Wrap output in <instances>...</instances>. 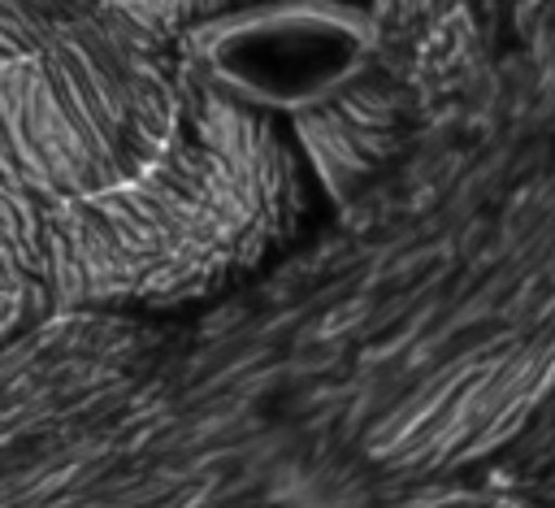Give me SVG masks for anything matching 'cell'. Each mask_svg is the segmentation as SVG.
I'll return each mask as SVG.
<instances>
[{"label": "cell", "instance_id": "1", "mask_svg": "<svg viewBox=\"0 0 555 508\" xmlns=\"http://www.w3.org/2000/svg\"><path fill=\"white\" fill-rule=\"evenodd\" d=\"M377 52V17L343 0L243 4L191 30V61L221 96L282 117L325 109L351 91Z\"/></svg>", "mask_w": 555, "mask_h": 508}]
</instances>
